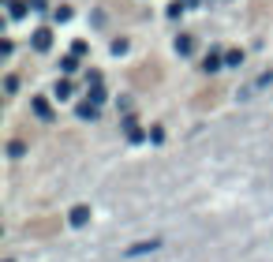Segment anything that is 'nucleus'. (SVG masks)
I'll list each match as a JSON object with an SVG mask.
<instances>
[{
	"instance_id": "f257e3e1",
	"label": "nucleus",
	"mask_w": 273,
	"mask_h": 262,
	"mask_svg": "<svg viewBox=\"0 0 273 262\" xmlns=\"http://www.w3.org/2000/svg\"><path fill=\"white\" fill-rule=\"evenodd\" d=\"M49 45H53V30H45V26L34 30V49L37 53H49Z\"/></svg>"
},
{
	"instance_id": "39448f33",
	"label": "nucleus",
	"mask_w": 273,
	"mask_h": 262,
	"mask_svg": "<svg viewBox=\"0 0 273 262\" xmlns=\"http://www.w3.org/2000/svg\"><path fill=\"white\" fill-rule=\"evenodd\" d=\"M71 90H75V86H71L68 79H60V83L53 86V94H56V98H60V101H68V98H71Z\"/></svg>"
},
{
	"instance_id": "0eeeda50",
	"label": "nucleus",
	"mask_w": 273,
	"mask_h": 262,
	"mask_svg": "<svg viewBox=\"0 0 273 262\" xmlns=\"http://www.w3.org/2000/svg\"><path fill=\"white\" fill-rule=\"evenodd\" d=\"M191 49H195V42H191L187 34H180V38H176V53H180V56H187Z\"/></svg>"
},
{
	"instance_id": "423d86ee",
	"label": "nucleus",
	"mask_w": 273,
	"mask_h": 262,
	"mask_svg": "<svg viewBox=\"0 0 273 262\" xmlns=\"http://www.w3.org/2000/svg\"><path fill=\"white\" fill-rule=\"evenodd\" d=\"M221 64H224V56H221V53H210V56L202 60V71H217Z\"/></svg>"
},
{
	"instance_id": "2eb2a0df",
	"label": "nucleus",
	"mask_w": 273,
	"mask_h": 262,
	"mask_svg": "<svg viewBox=\"0 0 273 262\" xmlns=\"http://www.w3.org/2000/svg\"><path fill=\"white\" fill-rule=\"evenodd\" d=\"M30 8H34V12H45L49 4H45V0H30Z\"/></svg>"
},
{
	"instance_id": "9d476101",
	"label": "nucleus",
	"mask_w": 273,
	"mask_h": 262,
	"mask_svg": "<svg viewBox=\"0 0 273 262\" xmlns=\"http://www.w3.org/2000/svg\"><path fill=\"white\" fill-rule=\"evenodd\" d=\"M124 131H127V139H135V142H139V139H143V131H139V128H135V120H124Z\"/></svg>"
},
{
	"instance_id": "1a4fd4ad",
	"label": "nucleus",
	"mask_w": 273,
	"mask_h": 262,
	"mask_svg": "<svg viewBox=\"0 0 273 262\" xmlns=\"http://www.w3.org/2000/svg\"><path fill=\"white\" fill-rule=\"evenodd\" d=\"M86 217H90V210H86V206H75V213H71L75 225H86Z\"/></svg>"
},
{
	"instance_id": "4468645a",
	"label": "nucleus",
	"mask_w": 273,
	"mask_h": 262,
	"mask_svg": "<svg viewBox=\"0 0 273 262\" xmlns=\"http://www.w3.org/2000/svg\"><path fill=\"white\" fill-rule=\"evenodd\" d=\"M53 15H56V23H64V19H71V8H56Z\"/></svg>"
},
{
	"instance_id": "9b49d317",
	"label": "nucleus",
	"mask_w": 273,
	"mask_h": 262,
	"mask_svg": "<svg viewBox=\"0 0 273 262\" xmlns=\"http://www.w3.org/2000/svg\"><path fill=\"white\" fill-rule=\"evenodd\" d=\"M224 64H229V67H240V64H243V53H240V49H232L229 56H224Z\"/></svg>"
},
{
	"instance_id": "ddd939ff",
	"label": "nucleus",
	"mask_w": 273,
	"mask_h": 262,
	"mask_svg": "<svg viewBox=\"0 0 273 262\" xmlns=\"http://www.w3.org/2000/svg\"><path fill=\"white\" fill-rule=\"evenodd\" d=\"M4 90H8V94L19 90V79H15V75H8V79H4Z\"/></svg>"
},
{
	"instance_id": "20e7f679",
	"label": "nucleus",
	"mask_w": 273,
	"mask_h": 262,
	"mask_svg": "<svg viewBox=\"0 0 273 262\" xmlns=\"http://www.w3.org/2000/svg\"><path fill=\"white\" fill-rule=\"evenodd\" d=\"M75 113H79V120H98V105H94V101H82Z\"/></svg>"
},
{
	"instance_id": "f8f14e48",
	"label": "nucleus",
	"mask_w": 273,
	"mask_h": 262,
	"mask_svg": "<svg viewBox=\"0 0 273 262\" xmlns=\"http://www.w3.org/2000/svg\"><path fill=\"white\" fill-rule=\"evenodd\" d=\"M90 101L101 105V101H105V90H101V86H94V90H90Z\"/></svg>"
},
{
	"instance_id": "6e6552de",
	"label": "nucleus",
	"mask_w": 273,
	"mask_h": 262,
	"mask_svg": "<svg viewBox=\"0 0 273 262\" xmlns=\"http://www.w3.org/2000/svg\"><path fill=\"white\" fill-rule=\"evenodd\" d=\"M75 67H79V56H75V53H71V56H64V60H60V71H68V75H71Z\"/></svg>"
},
{
	"instance_id": "7ed1b4c3",
	"label": "nucleus",
	"mask_w": 273,
	"mask_h": 262,
	"mask_svg": "<svg viewBox=\"0 0 273 262\" xmlns=\"http://www.w3.org/2000/svg\"><path fill=\"white\" fill-rule=\"evenodd\" d=\"M30 105H34V113H37V116H41V120H53V105H49V101H45V98H34Z\"/></svg>"
},
{
	"instance_id": "f03ea898",
	"label": "nucleus",
	"mask_w": 273,
	"mask_h": 262,
	"mask_svg": "<svg viewBox=\"0 0 273 262\" xmlns=\"http://www.w3.org/2000/svg\"><path fill=\"white\" fill-rule=\"evenodd\" d=\"M4 4H8V15L12 19H23L26 12H30V4H23V0H4Z\"/></svg>"
}]
</instances>
